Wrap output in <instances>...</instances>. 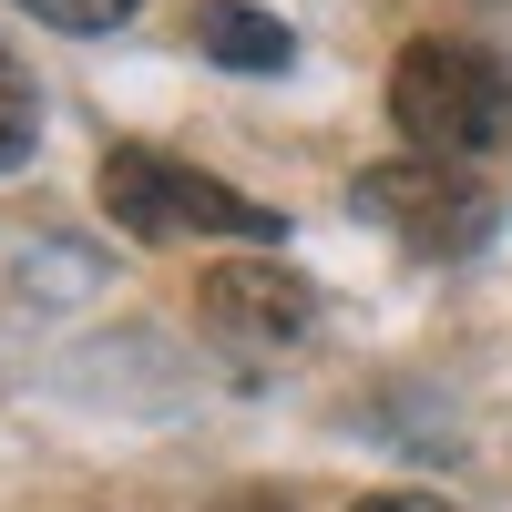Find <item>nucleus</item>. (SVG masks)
<instances>
[{
  "label": "nucleus",
  "mask_w": 512,
  "mask_h": 512,
  "mask_svg": "<svg viewBox=\"0 0 512 512\" xmlns=\"http://www.w3.org/2000/svg\"><path fill=\"white\" fill-rule=\"evenodd\" d=\"M195 41H205V62H226V72H287L297 62V31L277 11H246V0H205Z\"/></svg>",
  "instance_id": "nucleus-5"
},
{
  "label": "nucleus",
  "mask_w": 512,
  "mask_h": 512,
  "mask_svg": "<svg viewBox=\"0 0 512 512\" xmlns=\"http://www.w3.org/2000/svg\"><path fill=\"white\" fill-rule=\"evenodd\" d=\"M236 512H287V502H236Z\"/></svg>",
  "instance_id": "nucleus-9"
},
{
  "label": "nucleus",
  "mask_w": 512,
  "mask_h": 512,
  "mask_svg": "<svg viewBox=\"0 0 512 512\" xmlns=\"http://www.w3.org/2000/svg\"><path fill=\"white\" fill-rule=\"evenodd\" d=\"M195 308H205L216 338H236L246 359H277V349H297V338L318 328V287L297 267H277V256H226V267L195 277Z\"/></svg>",
  "instance_id": "nucleus-4"
},
{
  "label": "nucleus",
  "mask_w": 512,
  "mask_h": 512,
  "mask_svg": "<svg viewBox=\"0 0 512 512\" xmlns=\"http://www.w3.org/2000/svg\"><path fill=\"white\" fill-rule=\"evenodd\" d=\"M359 205H369L400 246H420V256H472V246L492 236V216H502L472 164H441V154L369 164V175H359Z\"/></svg>",
  "instance_id": "nucleus-3"
},
{
  "label": "nucleus",
  "mask_w": 512,
  "mask_h": 512,
  "mask_svg": "<svg viewBox=\"0 0 512 512\" xmlns=\"http://www.w3.org/2000/svg\"><path fill=\"white\" fill-rule=\"evenodd\" d=\"M390 123L441 154V164H472L492 144H512V72L482 52V41H410L400 72H390Z\"/></svg>",
  "instance_id": "nucleus-2"
},
{
  "label": "nucleus",
  "mask_w": 512,
  "mask_h": 512,
  "mask_svg": "<svg viewBox=\"0 0 512 512\" xmlns=\"http://www.w3.org/2000/svg\"><path fill=\"white\" fill-rule=\"evenodd\" d=\"M349 512H451L441 492H369V502H349Z\"/></svg>",
  "instance_id": "nucleus-8"
},
{
  "label": "nucleus",
  "mask_w": 512,
  "mask_h": 512,
  "mask_svg": "<svg viewBox=\"0 0 512 512\" xmlns=\"http://www.w3.org/2000/svg\"><path fill=\"white\" fill-rule=\"evenodd\" d=\"M103 216L123 236H144V246H185V236H226V246H277V216L267 205H246L236 185L216 175H195L185 154H164V144H113L103 154Z\"/></svg>",
  "instance_id": "nucleus-1"
},
{
  "label": "nucleus",
  "mask_w": 512,
  "mask_h": 512,
  "mask_svg": "<svg viewBox=\"0 0 512 512\" xmlns=\"http://www.w3.org/2000/svg\"><path fill=\"white\" fill-rule=\"evenodd\" d=\"M31 21H52V31H113V21H134L144 0H21Z\"/></svg>",
  "instance_id": "nucleus-7"
},
{
  "label": "nucleus",
  "mask_w": 512,
  "mask_h": 512,
  "mask_svg": "<svg viewBox=\"0 0 512 512\" xmlns=\"http://www.w3.org/2000/svg\"><path fill=\"white\" fill-rule=\"evenodd\" d=\"M31 123H41V103H31V72H21V52L0 41V175L31 154Z\"/></svg>",
  "instance_id": "nucleus-6"
}]
</instances>
